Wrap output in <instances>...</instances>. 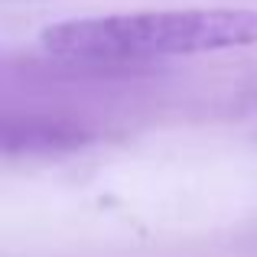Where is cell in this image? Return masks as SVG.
I'll return each mask as SVG.
<instances>
[{
	"label": "cell",
	"mask_w": 257,
	"mask_h": 257,
	"mask_svg": "<svg viewBox=\"0 0 257 257\" xmlns=\"http://www.w3.org/2000/svg\"><path fill=\"white\" fill-rule=\"evenodd\" d=\"M49 56L65 62H140L257 46V10H147L62 20L39 36Z\"/></svg>",
	"instance_id": "6da1fadb"
},
{
	"label": "cell",
	"mask_w": 257,
	"mask_h": 257,
	"mask_svg": "<svg viewBox=\"0 0 257 257\" xmlns=\"http://www.w3.org/2000/svg\"><path fill=\"white\" fill-rule=\"evenodd\" d=\"M4 153H56L72 150L91 140L82 124L69 117H49V114H30V117H7L4 120Z\"/></svg>",
	"instance_id": "7a4b0ae2"
}]
</instances>
